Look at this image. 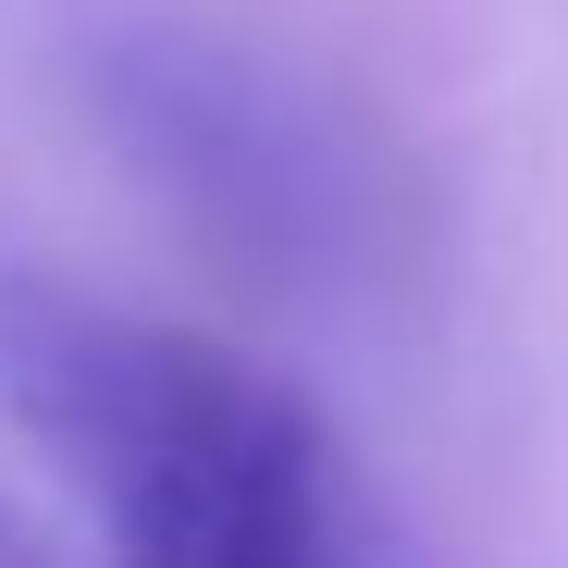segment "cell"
<instances>
[{"label":"cell","mask_w":568,"mask_h":568,"mask_svg":"<svg viewBox=\"0 0 568 568\" xmlns=\"http://www.w3.org/2000/svg\"><path fill=\"white\" fill-rule=\"evenodd\" d=\"M0 408L112 519L124 568H358L310 396L26 247H0Z\"/></svg>","instance_id":"cell-1"},{"label":"cell","mask_w":568,"mask_h":568,"mask_svg":"<svg viewBox=\"0 0 568 568\" xmlns=\"http://www.w3.org/2000/svg\"><path fill=\"white\" fill-rule=\"evenodd\" d=\"M112 100H124V136L149 149V173H173L211 223H235L260 247L334 235V161L310 149V124L272 87H235L211 50H149L112 74Z\"/></svg>","instance_id":"cell-2"},{"label":"cell","mask_w":568,"mask_h":568,"mask_svg":"<svg viewBox=\"0 0 568 568\" xmlns=\"http://www.w3.org/2000/svg\"><path fill=\"white\" fill-rule=\"evenodd\" d=\"M0 568H50V556H38V531H26L13 507H0Z\"/></svg>","instance_id":"cell-3"}]
</instances>
